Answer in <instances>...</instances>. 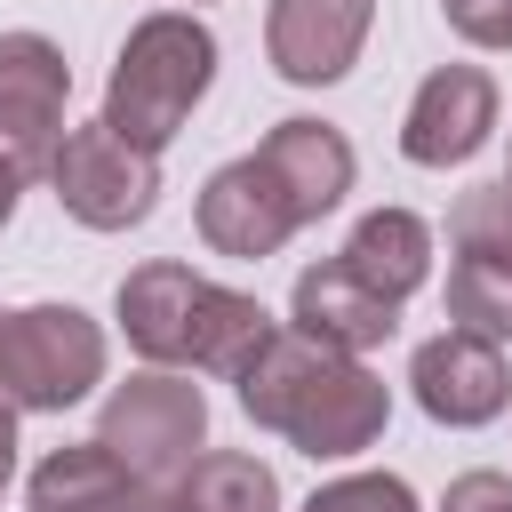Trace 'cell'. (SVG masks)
I'll use <instances>...</instances> for the list:
<instances>
[{"instance_id":"cell-3","label":"cell","mask_w":512,"mask_h":512,"mask_svg":"<svg viewBox=\"0 0 512 512\" xmlns=\"http://www.w3.org/2000/svg\"><path fill=\"white\" fill-rule=\"evenodd\" d=\"M208 80H216V32L184 8H160L120 40V64L104 80V128L136 152H160V144H176V128L208 96Z\"/></svg>"},{"instance_id":"cell-15","label":"cell","mask_w":512,"mask_h":512,"mask_svg":"<svg viewBox=\"0 0 512 512\" xmlns=\"http://www.w3.org/2000/svg\"><path fill=\"white\" fill-rule=\"evenodd\" d=\"M160 512H280V480L248 448H200L160 488Z\"/></svg>"},{"instance_id":"cell-7","label":"cell","mask_w":512,"mask_h":512,"mask_svg":"<svg viewBox=\"0 0 512 512\" xmlns=\"http://www.w3.org/2000/svg\"><path fill=\"white\" fill-rule=\"evenodd\" d=\"M64 96H72L64 48L40 32H0V160L24 184L48 176V160L64 144Z\"/></svg>"},{"instance_id":"cell-11","label":"cell","mask_w":512,"mask_h":512,"mask_svg":"<svg viewBox=\"0 0 512 512\" xmlns=\"http://www.w3.org/2000/svg\"><path fill=\"white\" fill-rule=\"evenodd\" d=\"M288 232H296V208H288V192L272 184V168H264L256 152L224 160V168L200 184V240H208L216 256L264 264Z\"/></svg>"},{"instance_id":"cell-8","label":"cell","mask_w":512,"mask_h":512,"mask_svg":"<svg viewBox=\"0 0 512 512\" xmlns=\"http://www.w3.org/2000/svg\"><path fill=\"white\" fill-rule=\"evenodd\" d=\"M488 136H496V80L480 64L424 72V88L408 96V120H400V152L416 168H464Z\"/></svg>"},{"instance_id":"cell-19","label":"cell","mask_w":512,"mask_h":512,"mask_svg":"<svg viewBox=\"0 0 512 512\" xmlns=\"http://www.w3.org/2000/svg\"><path fill=\"white\" fill-rule=\"evenodd\" d=\"M304 512H416V488L400 472H344L304 496Z\"/></svg>"},{"instance_id":"cell-4","label":"cell","mask_w":512,"mask_h":512,"mask_svg":"<svg viewBox=\"0 0 512 512\" xmlns=\"http://www.w3.org/2000/svg\"><path fill=\"white\" fill-rule=\"evenodd\" d=\"M200 440H208V400H200V384L176 376V368H144V376H128V384H112V400H104V416H96V448H104L128 480H144L152 496L200 456Z\"/></svg>"},{"instance_id":"cell-21","label":"cell","mask_w":512,"mask_h":512,"mask_svg":"<svg viewBox=\"0 0 512 512\" xmlns=\"http://www.w3.org/2000/svg\"><path fill=\"white\" fill-rule=\"evenodd\" d=\"M440 512H512V480L504 472H456Z\"/></svg>"},{"instance_id":"cell-2","label":"cell","mask_w":512,"mask_h":512,"mask_svg":"<svg viewBox=\"0 0 512 512\" xmlns=\"http://www.w3.org/2000/svg\"><path fill=\"white\" fill-rule=\"evenodd\" d=\"M112 312H120V336H128L152 368H200V376H240V368L264 352V336H272V312H264L256 296L216 288V280H200V272L176 264V256L136 264V272L120 280Z\"/></svg>"},{"instance_id":"cell-20","label":"cell","mask_w":512,"mask_h":512,"mask_svg":"<svg viewBox=\"0 0 512 512\" xmlns=\"http://www.w3.org/2000/svg\"><path fill=\"white\" fill-rule=\"evenodd\" d=\"M440 16L472 48H512V0H440Z\"/></svg>"},{"instance_id":"cell-10","label":"cell","mask_w":512,"mask_h":512,"mask_svg":"<svg viewBox=\"0 0 512 512\" xmlns=\"http://www.w3.org/2000/svg\"><path fill=\"white\" fill-rule=\"evenodd\" d=\"M368 24H376V0H272V16H264L272 72L296 88H328L360 64Z\"/></svg>"},{"instance_id":"cell-5","label":"cell","mask_w":512,"mask_h":512,"mask_svg":"<svg viewBox=\"0 0 512 512\" xmlns=\"http://www.w3.org/2000/svg\"><path fill=\"white\" fill-rule=\"evenodd\" d=\"M104 384V328L80 304H16L0 312V400L24 408H72Z\"/></svg>"},{"instance_id":"cell-1","label":"cell","mask_w":512,"mask_h":512,"mask_svg":"<svg viewBox=\"0 0 512 512\" xmlns=\"http://www.w3.org/2000/svg\"><path fill=\"white\" fill-rule=\"evenodd\" d=\"M232 384H240V408L304 456H360L392 416V392L376 368H360L352 352H328L296 328H272L264 352Z\"/></svg>"},{"instance_id":"cell-16","label":"cell","mask_w":512,"mask_h":512,"mask_svg":"<svg viewBox=\"0 0 512 512\" xmlns=\"http://www.w3.org/2000/svg\"><path fill=\"white\" fill-rule=\"evenodd\" d=\"M128 488H144V480H128L96 440H72V448H56V456L32 464L24 504H32V512H104V504H120Z\"/></svg>"},{"instance_id":"cell-6","label":"cell","mask_w":512,"mask_h":512,"mask_svg":"<svg viewBox=\"0 0 512 512\" xmlns=\"http://www.w3.org/2000/svg\"><path fill=\"white\" fill-rule=\"evenodd\" d=\"M48 184H56V200H64L72 224H88V232H128V224H144L152 200H160V152H136V144H120L104 120H88V128H64V144H56V160H48Z\"/></svg>"},{"instance_id":"cell-12","label":"cell","mask_w":512,"mask_h":512,"mask_svg":"<svg viewBox=\"0 0 512 512\" xmlns=\"http://www.w3.org/2000/svg\"><path fill=\"white\" fill-rule=\"evenodd\" d=\"M288 328H296V336H312V344H328V352H352V360H360L368 344H384V336L400 328V304H392V296H376L360 272H344V256H328V264L296 272Z\"/></svg>"},{"instance_id":"cell-13","label":"cell","mask_w":512,"mask_h":512,"mask_svg":"<svg viewBox=\"0 0 512 512\" xmlns=\"http://www.w3.org/2000/svg\"><path fill=\"white\" fill-rule=\"evenodd\" d=\"M256 160L272 168V184L288 192V208H296V224H320L344 192H352V144H344V128H328V120H280L264 144H256Z\"/></svg>"},{"instance_id":"cell-24","label":"cell","mask_w":512,"mask_h":512,"mask_svg":"<svg viewBox=\"0 0 512 512\" xmlns=\"http://www.w3.org/2000/svg\"><path fill=\"white\" fill-rule=\"evenodd\" d=\"M104 512H160V496H152V488H128V496H120V504H104Z\"/></svg>"},{"instance_id":"cell-23","label":"cell","mask_w":512,"mask_h":512,"mask_svg":"<svg viewBox=\"0 0 512 512\" xmlns=\"http://www.w3.org/2000/svg\"><path fill=\"white\" fill-rule=\"evenodd\" d=\"M16 192H24V176H16V168H8V160H0V224H8V216H16Z\"/></svg>"},{"instance_id":"cell-22","label":"cell","mask_w":512,"mask_h":512,"mask_svg":"<svg viewBox=\"0 0 512 512\" xmlns=\"http://www.w3.org/2000/svg\"><path fill=\"white\" fill-rule=\"evenodd\" d=\"M8 472H16V408L0 400V496H8Z\"/></svg>"},{"instance_id":"cell-9","label":"cell","mask_w":512,"mask_h":512,"mask_svg":"<svg viewBox=\"0 0 512 512\" xmlns=\"http://www.w3.org/2000/svg\"><path fill=\"white\" fill-rule=\"evenodd\" d=\"M408 384H416V408H424L432 424H456V432L504 416V400H512L504 344H488V336H472V328H440L432 344H416Z\"/></svg>"},{"instance_id":"cell-18","label":"cell","mask_w":512,"mask_h":512,"mask_svg":"<svg viewBox=\"0 0 512 512\" xmlns=\"http://www.w3.org/2000/svg\"><path fill=\"white\" fill-rule=\"evenodd\" d=\"M448 320L504 344L512 336V272H488V264H448Z\"/></svg>"},{"instance_id":"cell-17","label":"cell","mask_w":512,"mask_h":512,"mask_svg":"<svg viewBox=\"0 0 512 512\" xmlns=\"http://www.w3.org/2000/svg\"><path fill=\"white\" fill-rule=\"evenodd\" d=\"M448 248H456V264L512 272V176L456 192V208H448Z\"/></svg>"},{"instance_id":"cell-14","label":"cell","mask_w":512,"mask_h":512,"mask_svg":"<svg viewBox=\"0 0 512 512\" xmlns=\"http://www.w3.org/2000/svg\"><path fill=\"white\" fill-rule=\"evenodd\" d=\"M336 256H344V272H360L376 296L408 304V296L432 280V224L408 216V208H368Z\"/></svg>"}]
</instances>
